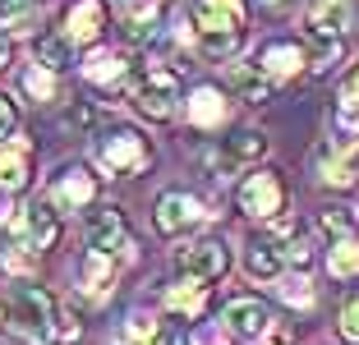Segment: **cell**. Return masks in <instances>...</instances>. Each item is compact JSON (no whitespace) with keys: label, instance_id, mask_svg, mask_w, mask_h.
Segmentation results:
<instances>
[{"label":"cell","instance_id":"obj_12","mask_svg":"<svg viewBox=\"0 0 359 345\" xmlns=\"http://www.w3.org/2000/svg\"><path fill=\"white\" fill-rule=\"evenodd\" d=\"M88 244H93V253H116L129 244V230H125V217H120V208H97L93 217H88Z\"/></svg>","mask_w":359,"mask_h":345},{"label":"cell","instance_id":"obj_1","mask_svg":"<svg viewBox=\"0 0 359 345\" xmlns=\"http://www.w3.org/2000/svg\"><path fill=\"white\" fill-rule=\"evenodd\" d=\"M5 327L32 345H46L55 336V299L42 285H14L5 299Z\"/></svg>","mask_w":359,"mask_h":345},{"label":"cell","instance_id":"obj_21","mask_svg":"<svg viewBox=\"0 0 359 345\" xmlns=\"http://www.w3.org/2000/svg\"><path fill=\"white\" fill-rule=\"evenodd\" d=\"M111 281H116V262H111V253H88V258H83V285H88V295H106V290H111Z\"/></svg>","mask_w":359,"mask_h":345},{"label":"cell","instance_id":"obj_15","mask_svg":"<svg viewBox=\"0 0 359 345\" xmlns=\"http://www.w3.org/2000/svg\"><path fill=\"white\" fill-rule=\"evenodd\" d=\"M231 88L244 97V102H267L276 88V79L263 69V65H235L231 69Z\"/></svg>","mask_w":359,"mask_h":345},{"label":"cell","instance_id":"obj_34","mask_svg":"<svg viewBox=\"0 0 359 345\" xmlns=\"http://www.w3.org/2000/svg\"><path fill=\"white\" fill-rule=\"evenodd\" d=\"M290 262H299V267L309 262V244H304V240H295V244H290Z\"/></svg>","mask_w":359,"mask_h":345},{"label":"cell","instance_id":"obj_9","mask_svg":"<svg viewBox=\"0 0 359 345\" xmlns=\"http://www.w3.org/2000/svg\"><path fill=\"white\" fill-rule=\"evenodd\" d=\"M51 198L60 203V208H69V212H83V208L97 203V180L88 175L83 166H65L60 175H55V184H51Z\"/></svg>","mask_w":359,"mask_h":345},{"label":"cell","instance_id":"obj_10","mask_svg":"<svg viewBox=\"0 0 359 345\" xmlns=\"http://www.w3.org/2000/svg\"><path fill=\"white\" fill-rule=\"evenodd\" d=\"M222 318H226V327H231L235 336H244V341H258V336L272 332V313H267L263 299H231Z\"/></svg>","mask_w":359,"mask_h":345},{"label":"cell","instance_id":"obj_26","mask_svg":"<svg viewBox=\"0 0 359 345\" xmlns=\"http://www.w3.org/2000/svg\"><path fill=\"white\" fill-rule=\"evenodd\" d=\"M69 46H74L69 37H42V42H37V65L60 74L65 65H69Z\"/></svg>","mask_w":359,"mask_h":345},{"label":"cell","instance_id":"obj_31","mask_svg":"<svg viewBox=\"0 0 359 345\" xmlns=\"http://www.w3.org/2000/svg\"><path fill=\"white\" fill-rule=\"evenodd\" d=\"M14 125H19V106H14L10 97L0 93V138H5V134H14Z\"/></svg>","mask_w":359,"mask_h":345},{"label":"cell","instance_id":"obj_38","mask_svg":"<svg viewBox=\"0 0 359 345\" xmlns=\"http://www.w3.org/2000/svg\"><path fill=\"white\" fill-rule=\"evenodd\" d=\"M272 345H285V341H281V336H276V341H272Z\"/></svg>","mask_w":359,"mask_h":345},{"label":"cell","instance_id":"obj_18","mask_svg":"<svg viewBox=\"0 0 359 345\" xmlns=\"http://www.w3.org/2000/svg\"><path fill=\"white\" fill-rule=\"evenodd\" d=\"M83 74L93 83H120V79H129V55L125 51H93Z\"/></svg>","mask_w":359,"mask_h":345},{"label":"cell","instance_id":"obj_14","mask_svg":"<svg viewBox=\"0 0 359 345\" xmlns=\"http://www.w3.org/2000/svg\"><path fill=\"white\" fill-rule=\"evenodd\" d=\"M258 65H263V69L272 74L276 83H281V79H295V74L304 69V65H309V55L299 51L295 42H272L263 55H258Z\"/></svg>","mask_w":359,"mask_h":345},{"label":"cell","instance_id":"obj_33","mask_svg":"<svg viewBox=\"0 0 359 345\" xmlns=\"http://www.w3.org/2000/svg\"><path fill=\"white\" fill-rule=\"evenodd\" d=\"M152 345H180V332L161 323V327H157V336H152Z\"/></svg>","mask_w":359,"mask_h":345},{"label":"cell","instance_id":"obj_6","mask_svg":"<svg viewBox=\"0 0 359 345\" xmlns=\"http://www.w3.org/2000/svg\"><path fill=\"white\" fill-rule=\"evenodd\" d=\"M240 208L254 221H272L276 212L285 208V184L272 175V170H254V175L240 184Z\"/></svg>","mask_w":359,"mask_h":345},{"label":"cell","instance_id":"obj_4","mask_svg":"<svg viewBox=\"0 0 359 345\" xmlns=\"http://www.w3.org/2000/svg\"><path fill=\"white\" fill-rule=\"evenodd\" d=\"M226 267H231V253H226L222 240H198L189 244V249H180L175 253V272L180 276H189V281H222Z\"/></svg>","mask_w":359,"mask_h":345},{"label":"cell","instance_id":"obj_5","mask_svg":"<svg viewBox=\"0 0 359 345\" xmlns=\"http://www.w3.org/2000/svg\"><path fill=\"white\" fill-rule=\"evenodd\" d=\"M14 240L28 253L51 249V244L60 240V221H55L51 203H28V208H19V217H14Z\"/></svg>","mask_w":359,"mask_h":345},{"label":"cell","instance_id":"obj_37","mask_svg":"<svg viewBox=\"0 0 359 345\" xmlns=\"http://www.w3.org/2000/svg\"><path fill=\"white\" fill-rule=\"evenodd\" d=\"M346 93H355V97H359V65H355V74H350V83H346Z\"/></svg>","mask_w":359,"mask_h":345},{"label":"cell","instance_id":"obj_11","mask_svg":"<svg viewBox=\"0 0 359 345\" xmlns=\"http://www.w3.org/2000/svg\"><path fill=\"white\" fill-rule=\"evenodd\" d=\"M198 32H244V0H194Z\"/></svg>","mask_w":359,"mask_h":345},{"label":"cell","instance_id":"obj_3","mask_svg":"<svg viewBox=\"0 0 359 345\" xmlns=\"http://www.w3.org/2000/svg\"><path fill=\"white\" fill-rule=\"evenodd\" d=\"M97 161H102L106 170H116V175H138V170H148L152 147H148V138H138L134 129H111V134L97 138Z\"/></svg>","mask_w":359,"mask_h":345},{"label":"cell","instance_id":"obj_25","mask_svg":"<svg viewBox=\"0 0 359 345\" xmlns=\"http://www.w3.org/2000/svg\"><path fill=\"white\" fill-rule=\"evenodd\" d=\"M327 267H332V276H355V272H359V240H341V244H332Z\"/></svg>","mask_w":359,"mask_h":345},{"label":"cell","instance_id":"obj_7","mask_svg":"<svg viewBox=\"0 0 359 345\" xmlns=\"http://www.w3.org/2000/svg\"><path fill=\"white\" fill-rule=\"evenodd\" d=\"M203 217H208V212H203V203L194 198V194H180V189H170V194H161V198H157L152 226H157L161 235H184V230H194Z\"/></svg>","mask_w":359,"mask_h":345},{"label":"cell","instance_id":"obj_29","mask_svg":"<svg viewBox=\"0 0 359 345\" xmlns=\"http://www.w3.org/2000/svg\"><path fill=\"white\" fill-rule=\"evenodd\" d=\"M198 42L208 55H235V46H240V32H198Z\"/></svg>","mask_w":359,"mask_h":345},{"label":"cell","instance_id":"obj_19","mask_svg":"<svg viewBox=\"0 0 359 345\" xmlns=\"http://www.w3.org/2000/svg\"><path fill=\"white\" fill-rule=\"evenodd\" d=\"M263 152H267V138L254 134V129H244V134L226 138V157H222V166H254Z\"/></svg>","mask_w":359,"mask_h":345},{"label":"cell","instance_id":"obj_28","mask_svg":"<svg viewBox=\"0 0 359 345\" xmlns=\"http://www.w3.org/2000/svg\"><path fill=\"white\" fill-rule=\"evenodd\" d=\"M281 299L295 304V309H309V304H313V285H309L304 276H285L281 281Z\"/></svg>","mask_w":359,"mask_h":345},{"label":"cell","instance_id":"obj_30","mask_svg":"<svg viewBox=\"0 0 359 345\" xmlns=\"http://www.w3.org/2000/svg\"><path fill=\"white\" fill-rule=\"evenodd\" d=\"M341 336L359 345V299H350V304H346V313H341Z\"/></svg>","mask_w":359,"mask_h":345},{"label":"cell","instance_id":"obj_35","mask_svg":"<svg viewBox=\"0 0 359 345\" xmlns=\"http://www.w3.org/2000/svg\"><path fill=\"white\" fill-rule=\"evenodd\" d=\"M198 345H226L222 332H198Z\"/></svg>","mask_w":359,"mask_h":345},{"label":"cell","instance_id":"obj_17","mask_svg":"<svg viewBox=\"0 0 359 345\" xmlns=\"http://www.w3.org/2000/svg\"><path fill=\"white\" fill-rule=\"evenodd\" d=\"M184 111H189V120L198 129H217L226 120V97L217 93V88H198V93L189 97V106H184Z\"/></svg>","mask_w":359,"mask_h":345},{"label":"cell","instance_id":"obj_23","mask_svg":"<svg viewBox=\"0 0 359 345\" xmlns=\"http://www.w3.org/2000/svg\"><path fill=\"white\" fill-rule=\"evenodd\" d=\"M157 318L152 313H129L125 318V332H120V345H152V336H157Z\"/></svg>","mask_w":359,"mask_h":345},{"label":"cell","instance_id":"obj_2","mask_svg":"<svg viewBox=\"0 0 359 345\" xmlns=\"http://www.w3.org/2000/svg\"><path fill=\"white\" fill-rule=\"evenodd\" d=\"M134 106L148 120H170L180 106V79L175 69H161V65H143L134 74Z\"/></svg>","mask_w":359,"mask_h":345},{"label":"cell","instance_id":"obj_32","mask_svg":"<svg viewBox=\"0 0 359 345\" xmlns=\"http://www.w3.org/2000/svg\"><path fill=\"white\" fill-rule=\"evenodd\" d=\"M28 5H32V0H0V19H19Z\"/></svg>","mask_w":359,"mask_h":345},{"label":"cell","instance_id":"obj_27","mask_svg":"<svg viewBox=\"0 0 359 345\" xmlns=\"http://www.w3.org/2000/svg\"><path fill=\"white\" fill-rule=\"evenodd\" d=\"M23 88H28L37 102H51L55 97V69H46V65H37V69H28V79H23Z\"/></svg>","mask_w":359,"mask_h":345},{"label":"cell","instance_id":"obj_20","mask_svg":"<svg viewBox=\"0 0 359 345\" xmlns=\"http://www.w3.org/2000/svg\"><path fill=\"white\" fill-rule=\"evenodd\" d=\"M244 272L254 276V281H276L281 276V253H276V244H249V253H244Z\"/></svg>","mask_w":359,"mask_h":345},{"label":"cell","instance_id":"obj_16","mask_svg":"<svg viewBox=\"0 0 359 345\" xmlns=\"http://www.w3.org/2000/svg\"><path fill=\"white\" fill-rule=\"evenodd\" d=\"M28 184V143H0V189H23Z\"/></svg>","mask_w":359,"mask_h":345},{"label":"cell","instance_id":"obj_8","mask_svg":"<svg viewBox=\"0 0 359 345\" xmlns=\"http://www.w3.org/2000/svg\"><path fill=\"white\" fill-rule=\"evenodd\" d=\"M304 28L313 42H341V32L350 28V5L346 0H313L304 14Z\"/></svg>","mask_w":359,"mask_h":345},{"label":"cell","instance_id":"obj_36","mask_svg":"<svg viewBox=\"0 0 359 345\" xmlns=\"http://www.w3.org/2000/svg\"><path fill=\"white\" fill-rule=\"evenodd\" d=\"M5 65H10V37L0 32V69H5Z\"/></svg>","mask_w":359,"mask_h":345},{"label":"cell","instance_id":"obj_13","mask_svg":"<svg viewBox=\"0 0 359 345\" xmlns=\"http://www.w3.org/2000/svg\"><path fill=\"white\" fill-rule=\"evenodd\" d=\"M106 28V10H102V0H74L69 5V14H65V37L74 46H88L97 42V32Z\"/></svg>","mask_w":359,"mask_h":345},{"label":"cell","instance_id":"obj_22","mask_svg":"<svg viewBox=\"0 0 359 345\" xmlns=\"http://www.w3.org/2000/svg\"><path fill=\"white\" fill-rule=\"evenodd\" d=\"M203 290H208L203 281H189V276H184L180 285L166 290V304L175 309V313H184V318H198L203 313Z\"/></svg>","mask_w":359,"mask_h":345},{"label":"cell","instance_id":"obj_24","mask_svg":"<svg viewBox=\"0 0 359 345\" xmlns=\"http://www.w3.org/2000/svg\"><path fill=\"white\" fill-rule=\"evenodd\" d=\"M323 230L332 235V244H341V240H359V221L350 217L346 208H327V212H323Z\"/></svg>","mask_w":359,"mask_h":345}]
</instances>
